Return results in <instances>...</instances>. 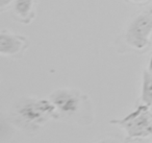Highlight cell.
Segmentation results:
<instances>
[{"mask_svg":"<svg viewBox=\"0 0 152 143\" xmlns=\"http://www.w3.org/2000/svg\"><path fill=\"white\" fill-rule=\"evenodd\" d=\"M13 116L21 128L30 130H39L50 119H58L55 105L46 98L20 99L14 107Z\"/></svg>","mask_w":152,"mask_h":143,"instance_id":"1","label":"cell"},{"mask_svg":"<svg viewBox=\"0 0 152 143\" xmlns=\"http://www.w3.org/2000/svg\"><path fill=\"white\" fill-rule=\"evenodd\" d=\"M96 143H120V142H119V140H118V139H116V138L106 137V138H103V139H100V140H98Z\"/></svg>","mask_w":152,"mask_h":143,"instance_id":"8","label":"cell"},{"mask_svg":"<svg viewBox=\"0 0 152 143\" xmlns=\"http://www.w3.org/2000/svg\"><path fill=\"white\" fill-rule=\"evenodd\" d=\"M130 1H132V2L141 3V2H145V1H147V0H130Z\"/></svg>","mask_w":152,"mask_h":143,"instance_id":"11","label":"cell"},{"mask_svg":"<svg viewBox=\"0 0 152 143\" xmlns=\"http://www.w3.org/2000/svg\"><path fill=\"white\" fill-rule=\"evenodd\" d=\"M149 108L142 103L125 117L110 121L112 124L121 126L125 130L126 143L152 137V112Z\"/></svg>","mask_w":152,"mask_h":143,"instance_id":"2","label":"cell"},{"mask_svg":"<svg viewBox=\"0 0 152 143\" xmlns=\"http://www.w3.org/2000/svg\"><path fill=\"white\" fill-rule=\"evenodd\" d=\"M12 2H13V0H0V9H1V11H4Z\"/></svg>","mask_w":152,"mask_h":143,"instance_id":"9","label":"cell"},{"mask_svg":"<svg viewBox=\"0 0 152 143\" xmlns=\"http://www.w3.org/2000/svg\"><path fill=\"white\" fill-rule=\"evenodd\" d=\"M28 41L25 37L2 32L0 35V53L7 57L22 55L27 48Z\"/></svg>","mask_w":152,"mask_h":143,"instance_id":"5","label":"cell"},{"mask_svg":"<svg viewBox=\"0 0 152 143\" xmlns=\"http://www.w3.org/2000/svg\"><path fill=\"white\" fill-rule=\"evenodd\" d=\"M142 103L151 107L152 105V72L145 70L143 72V82H142Z\"/></svg>","mask_w":152,"mask_h":143,"instance_id":"7","label":"cell"},{"mask_svg":"<svg viewBox=\"0 0 152 143\" xmlns=\"http://www.w3.org/2000/svg\"><path fill=\"white\" fill-rule=\"evenodd\" d=\"M34 0H15L14 11L18 19L25 23H29L34 17Z\"/></svg>","mask_w":152,"mask_h":143,"instance_id":"6","label":"cell"},{"mask_svg":"<svg viewBox=\"0 0 152 143\" xmlns=\"http://www.w3.org/2000/svg\"><path fill=\"white\" fill-rule=\"evenodd\" d=\"M148 70H149L150 72H152V55H151V57H150L149 66H148Z\"/></svg>","mask_w":152,"mask_h":143,"instance_id":"10","label":"cell"},{"mask_svg":"<svg viewBox=\"0 0 152 143\" xmlns=\"http://www.w3.org/2000/svg\"><path fill=\"white\" fill-rule=\"evenodd\" d=\"M151 143H152V142H151Z\"/></svg>","mask_w":152,"mask_h":143,"instance_id":"12","label":"cell"},{"mask_svg":"<svg viewBox=\"0 0 152 143\" xmlns=\"http://www.w3.org/2000/svg\"><path fill=\"white\" fill-rule=\"evenodd\" d=\"M152 34V7L146 10L133 19L125 34V41L135 49L148 46Z\"/></svg>","mask_w":152,"mask_h":143,"instance_id":"4","label":"cell"},{"mask_svg":"<svg viewBox=\"0 0 152 143\" xmlns=\"http://www.w3.org/2000/svg\"><path fill=\"white\" fill-rule=\"evenodd\" d=\"M56 108L58 118H71L78 115L83 110L87 98L76 89H58L51 93L49 97Z\"/></svg>","mask_w":152,"mask_h":143,"instance_id":"3","label":"cell"}]
</instances>
